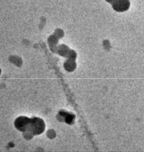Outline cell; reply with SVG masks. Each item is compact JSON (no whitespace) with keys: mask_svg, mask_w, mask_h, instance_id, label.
Wrapping results in <instances>:
<instances>
[{"mask_svg":"<svg viewBox=\"0 0 144 152\" xmlns=\"http://www.w3.org/2000/svg\"><path fill=\"white\" fill-rule=\"evenodd\" d=\"M112 8L118 12H123L127 10L130 7L129 0H115L112 4Z\"/></svg>","mask_w":144,"mask_h":152,"instance_id":"obj_1","label":"cell"},{"mask_svg":"<svg viewBox=\"0 0 144 152\" xmlns=\"http://www.w3.org/2000/svg\"><path fill=\"white\" fill-rule=\"evenodd\" d=\"M107 2H108V3H110V4H112L115 0H105Z\"/></svg>","mask_w":144,"mask_h":152,"instance_id":"obj_2","label":"cell"}]
</instances>
